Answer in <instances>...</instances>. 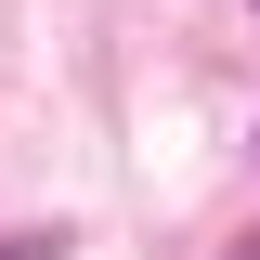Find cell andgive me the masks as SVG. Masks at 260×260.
<instances>
[{"label":"cell","mask_w":260,"mask_h":260,"mask_svg":"<svg viewBox=\"0 0 260 260\" xmlns=\"http://www.w3.org/2000/svg\"><path fill=\"white\" fill-rule=\"evenodd\" d=\"M0 260H65V247H52V234H26V247H0Z\"/></svg>","instance_id":"6da1fadb"}]
</instances>
